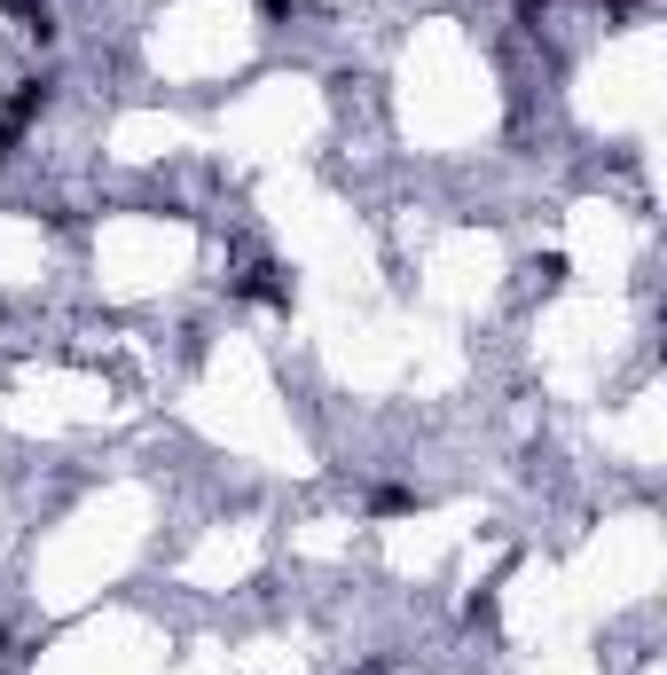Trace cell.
<instances>
[{
	"instance_id": "6da1fadb",
	"label": "cell",
	"mask_w": 667,
	"mask_h": 675,
	"mask_svg": "<svg viewBox=\"0 0 667 675\" xmlns=\"http://www.w3.org/2000/svg\"><path fill=\"white\" fill-rule=\"evenodd\" d=\"M48 95H55V79H24V87H17L9 103H0V157H9V149H17V134H24V126L48 111Z\"/></svg>"
},
{
	"instance_id": "7a4b0ae2",
	"label": "cell",
	"mask_w": 667,
	"mask_h": 675,
	"mask_svg": "<svg viewBox=\"0 0 667 675\" xmlns=\"http://www.w3.org/2000/svg\"><path fill=\"white\" fill-rule=\"evenodd\" d=\"M236 299H260V307H291V283H283V268H252V276H236Z\"/></svg>"
},
{
	"instance_id": "3957f363",
	"label": "cell",
	"mask_w": 667,
	"mask_h": 675,
	"mask_svg": "<svg viewBox=\"0 0 667 675\" xmlns=\"http://www.w3.org/2000/svg\"><path fill=\"white\" fill-rule=\"evenodd\" d=\"M9 17H24V32L32 40H55V17H48V0H0Z\"/></svg>"
},
{
	"instance_id": "277c9868",
	"label": "cell",
	"mask_w": 667,
	"mask_h": 675,
	"mask_svg": "<svg viewBox=\"0 0 667 675\" xmlns=\"http://www.w3.org/2000/svg\"><path fill=\"white\" fill-rule=\"evenodd\" d=\"M369 511H377V519H400V511H416V495H408V487H377Z\"/></svg>"
},
{
	"instance_id": "5b68a950",
	"label": "cell",
	"mask_w": 667,
	"mask_h": 675,
	"mask_svg": "<svg viewBox=\"0 0 667 675\" xmlns=\"http://www.w3.org/2000/svg\"><path fill=\"white\" fill-rule=\"evenodd\" d=\"M268 9H275V17H283V9H291V0H268Z\"/></svg>"
},
{
	"instance_id": "8992f818",
	"label": "cell",
	"mask_w": 667,
	"mask_h": 675,
	"mask_svg": "<svg viewBox=\"0 0 667 675\" xmlns=\"http://www.w3.org/2000/svg\"><path fill=\"white\" fill-rule=\"evenodd\" d=\"M0 660H9V636H0Z\"/></svg>"
}]
</instances>
